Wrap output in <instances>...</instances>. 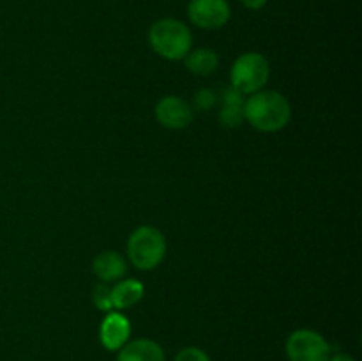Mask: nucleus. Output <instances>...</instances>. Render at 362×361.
<instances>
[{
    "instance_id": "17",
    "label": "nucleus",
    "mask_w": 362,
    "mask_h": 361,
    "mask_svg": "<svg viewBox=\"0 0 362 361\" xmlns=\"http://www.w3.org/2000/svg\"><path fill=\"white\" fill-rule=\"evenodd\" d=\"M240 4L251 11H258V9H262L265 4H267V0H240Z\"/></svg>"
},
{
    "instance_id": "5",
    "label": "nucleus",
    "mask_w": 362,
    "mask_h": 361,
    "mask_svg": "<svg viewBox=\"0 0 362 361\" xmlns=\"http://www.w3.org/2000/svg\"><path fill=\"white\" fill-rule=\"evenodd\" d=\"M285 353L288 361H329L332 345L315 329L300 328L288 335Z\"/></svg>"
},
{
    "instance_id": "12",
    "label": "nucleus",
    "mask_w": 362,
    "mask_h": 361,
    "mask_svg": "<svg viewBox=\"0 0 362 361\" xmlns=\"http://www.w3.org/2000/svg\"><path fill=\"white\" fill-rule=\"evenodd\" d=\"M244 103L246 96L240 94L233 87L226 88L223 94V108L219 112V120L226 127H239L244 122Z\"/></svg>"
},
{
    "instance_id": "2",
    "label": "nucleus",
    "mask_w": 362,
    "mask_h": 361,
    "mask_svg": "<svg viewBox=\"0 0 362 361\" xmlns=\"http://www.w3.org/2000/svg\"><path fill=\"white\" fill-rule=\"evenodd\" d=\"M148 45L163 59L180 60L193 50V34L180 20L163 18L148 30Z\"/></svg>"
},
{
    "instance_id": "16",
    "label": "nucleus",
    "mask_w": 362,
    "mask_h": 361,
    "mask_svg": "<svg viewBox=\"0 0 362 361\" xmlns=\"http://www.w3.org/2000/svg\"><path fill=\"white\" fill-rule=\"evenodd\" d=\"M216 101H218V98H216L214 91H211V88H200V91L194 94V106H197L198 110H202V112L214 108Z\"/></svg>"
},
{
    "instance_id": "9",
    "label": "nucleus",
    "mask_w": 362,
    "mask_h": 361,
    "mask_svg": "<svg viewBox=\"0 0 362 361\" xmlns=\"http://www.w3.org/2000/svg\"><path fill=\"white\" fill-rule=\"evenodd\" d=\"M92 271H94V275L98 276L103 283L119 282V280H122L124 276H126L127 262L119 251L105 250L94 257Z\"/></svg>"
},
{
    "instance_id": "10",
    "label": "nucleus",
    "mask_w": 362,
    "mask_h": 361,
    "mask_svg": "<svg viewBox=\"0 0 362 361\" xmlns=\"http://www.w3.org/2000/svg\"><path fill=\"white\" fill-rule=\"evenodd\" d=\"M115 361H166L165 350L156 340H129L120 350H117Z\"/></svg>"
},
{
    "instance_id": "13",
    "label": "nucleus",
    "mask_w": 362,
    "mask_h": 361,
    "mask_svg": "<svg viewBox=\"0 0 362 361\" xmlns=\"http://www.w3.org/2000/svg\"><path fill=\"white\" fill-rule=\"evenodd\" d=\"M186 60V67L191 73L198 74V76H209L214 73L219 66V57L214 50L211 48H194L184 57Z\"/></svg>"
},
{
    "instance_id": "14",
    "label": "nucleus",
    "mask_w": 362,
    "mask_h": 361,
    "mask_svg": "<svg viewBox=\"0 0 362 361\" xmlns=\"http://www.w3.org/2000/svg\"><path fill=\"white\" fill-rule=\"evenodd\" d=\"M92 301H94L95 306L101 311L108 314V311L113 310L112 304V294H110V287L106 283H99V285L94 287V292H92Z\"/></svg>"
},
{
    "instance_id": "3",
    "label": "nucleus",
    "mask_w": 362,
    "mask_h": 361,
    "mask_svg": "<svg viewBox=\"0 0 362 361\" xmlns=\"http://www.w3.org/2000/svg\"><path fill=\"white\" fill-rule=\"evenodd\" d=\"M127 257L140 271H152L166 257V237L159 229L141 225L127 239Z\"/></svg>"
},
{
    "instance_id": "11",
    "label": "nucleus",
    "mask_w": 362,
    "mask_h": 361,
    "mask_svg": "<svg viewBox=\"0 0 362 361\" xmlns=\"http://www.w3.org/2000/svg\"><path fill=\"white\" fill-rule=\"evenodd\" d=\"M110 294H112L113 310L124 311L127 308H133L136 303H140L141 297L145 296V285L140 280L134 278L119 280L110 289Z\"/></svg>"
},
{
    "instance_id": "15",
    "label": "nucleus",
    "mask_w": 362,
    "mask_h": 361,
    "mask_svg": "<svg viewBox=\"0 0 362 361\" xmlns=\"http://www.w3.org/2000/svg\"><path fill=\"white\" fill-rule=\"evenodd\" d=\"M173 361H211L209 354L205 353L200 347H184L177 353V356L173 357Z\"/></svg>"
},
{
    "instance_id": "1",
    "label": "nucleus",
    "mask_w": 362,
    "mask_h": 361,
    "mask_svg": "<svg viewBox=\"0 0 362 361\" xmlns=\"http://www.w3.org/2000/svg\"><path fill=\"white\" fill-rule=\"evenodd\" d=\"M292 119V105L278 91H258L244 103V120L262 133H278Z\"/></svg>"
},
{
    "instance_id": "18",
    "label": "nucleus",
    "mask_w": 362,
    "mask_h": 361,
    "mask_svg": "<svg viewBox=\"0 0 362 361\" xmlns=\"http://www.w3.org/2000/svg\"><path fill=\"white\" fill-rule=\"evenodd\" d=\"M329 361H357V360L346 353H336V354H331Z\"/></svg>"
},
{
    "instance_id": "6",
    "label": "nucleus",
    "mask_w": 362,
    "mask_h": 361,
    "mask_svg": "<svg viewBox=\"0 0 362 361\" xmlns=\"http://www.w3.org/2000/svg\"><path fill=\"white\" fill-rule=\"evenodd\" d=\"M232 16L228 0H191L187 4V18L204 30H218L225 27Z\"/></svg>"
},
{
    "instance_id": "4",
    "label": "nucleus",
    "mask_w": 362,
    "mask_h": 361,
    "mask_svg": "<svg viewBox=\"0 0 362 361\" xmlns=\"http://www.w3.org/2000/svg\"><path fill=\"white\" fill-rule=\"evenodd\" d=\"M269 76H271L269 60L258 52H246L239 55L230 69V84L244 96L264 91Z\"/></svg>"
},
{
    "instance_id": "8",
    "label": "nucleus",
    "mask_w": 362,
    "mask_h": 361,
    "mask_svg": "<svg viewBox=\"0 0 362 361\" xmlns=\"http://www.w3.org/2000/svg\"><path fill=\"white\" fill-rule=\"evenodd\" d=\"M131 340V322L122 311L112 310L105 315L99 326V342L106 350H117L122 349L127 342Z\"/></svg>"
},
{
    "instance_id": "7",
    "label": "nucleus",
    "mask_w": 362,
    "mask_h": 361,
    "mask_svg": "<svg viewBox=\"0 0 362 361\" xmlns=\"http://www.w3.org/2000/svg\"><path fill=\"white\" fill-rule=\"evenodd\" d=\"M156 119L166 130H184L193 122V106L179 96H165L156 105Z\"/></svg>"
}]
</instances>
